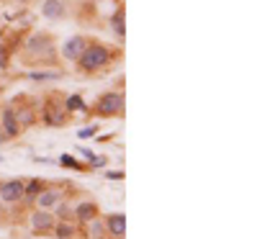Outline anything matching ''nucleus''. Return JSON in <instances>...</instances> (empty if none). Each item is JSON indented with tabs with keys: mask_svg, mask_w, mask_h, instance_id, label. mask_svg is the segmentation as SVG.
<instances>
[{
	"mask_svg": "<svg viewBox=\"0 0 257 239\" xmlns=\"http://www.w3.org/2000/svg\"><path fill=\"white\" fill-rule=\"evenodd\" d=\"M105 62H108V49L100 47V44H93V47H85V52L80 54V67L93 72L98 67H103Z\"/></svg>",
	"mask_w": 257,
	"mask_h": 239,
	"instance_id": "f257e3e1",
	"label": "nucleus"
},
{
	"mask_svg": "<svg viewBox=\"0 0 257 239\" xmlns=\"http://www.w3.org/2000/svg\"><path fill=\"white\" fill-rule=\"evenodd\" d=\"M95 111L100 116H116V113H121V111H124V95H121V93H105V95H100Z\"/></svg>",
	"mask_w": 257,
	"mask_h": 239,
	"instance_id": "f03ea898",
	"label": "nucleus"
},
{
	"mask_svg": "<svg viewBox=\"0 0 257 239\" xmlns=\"http://www.w3.org/2000/svg\"><path fill=\"white\" fill-rule=\"evenodd\" d=\"M23 198V183L21 180H8L0 185V201H5V203H16Z\"/></svg>",
	"mask_w": 257,
	"mask_h": 239,
	"instance_id": "7ed1b4c3",
	"label": "nucleus"
},
{
	"mask_svg": "<svg viewBox=\"0 0 257 239\" xmlns=\"http://www.w3.org/2000/svg\"><path fill=\"white\" fill-rule=\"evenodd\" d=\"M87 39H83V36H72L70 41H65V47H62V54L67 57V59H80V54L85 52V44Z\"/></svg>",
	"mask_w": 257,
	"mask_h": 239,
	"instance_id": "20e7f679",
	"label": "nucleus"
},
{
	"mask_svg": "<svg viewBox=\"0 0 257 239\" xmlns=\"http://www.w3.org/2000/svg\"><path fill=\"white\" fill-rule=\"evenodd\" d=\"M31 227H34L36 232H47V229L54 227V216L47 211V208H39V211L31 216Z\"/></svg>",
	"mask_w": 257,
	"mask_h": 239,
	"instance_id": "39448f33",
	"label": "nucleus"
},
{
	"mask_svg": "<svg viewBox=\"0 0 257 239\" xmlns=\"http://www.w3.org/2000/svg\"><path fill=\"white\" fill-rule=\"evenodd\" d=\"M59 201H62V193H59V190H41L39 198H36V206L39 208H52Z\"/></svg>",
	"mask_w": 257,
	"mask_h": 239,
	"instance_id": "423d86ee",
	"label": "nucleus"
},
{
	"mask_svg": "<svg viewBox=\"0 0 257 239\" xmlns=\"http://www.w3.org/2000/svg\"><path fill=\"white\" fill-rule=\"evenodd\" d=\"M3 129H5L8 137H16V134L21 131V124L16 121V111H13V108L3 111Z\"/></svg>",
	"mask_w": 257,
	"mask_h": 239,
	"instance_id": "0eeeda50",
	"label": "nucleus"
},
{
	"mask_svg": "<svg viewBox=\"0 0 257 239\" xmlns=\"http://www.w3.org/2000/svg\"><path fill=\"white\" fill-rule=\"evenodd\" d=\"M41 13H44V16H47V18H62L65 16V5H62V0H47V3H44L41 5Z\"/></svg>",
	"mask_w": 257,
	"mask_h": 239,
	"instance_id": "6e6552de",
	"label": "nucleus"
},
{
	"mask_svg": "<svg viewBox=\"0 0 257 239\" xmlns=\"http://www.w3.org/2000/svg\"><path fill=\"white\" fill-rule=\"evenodd\" d=\"M105 227H108V232H111L113 237H121V234L126 232V219H124V214H111L108 221H105Z\"/></svg>",
	"mask_w": 257,
	"mask_h": 239,
	"instance_id": "1a4fd4ad",
	"label": "nucleus"
},
{
	"mask_svg": "<svg viewBox=\"0 0 257 239\" xmlns=\"http://www.w3.org/2000/svg\"><path fill=\"white\" fill-rule=\"evenodd\" d=\"M44 121H47V126H62V111H59L54 103H49V106L44 108Z\"/></svg>",
	"mask_w": 257,
	"mask_h": 239,
	"instance_id": "9d476101",
	"label": "nucleus"
},
{
	"mask_svg": "<svg viewBox=\"0 0 257 239\" xmlns=\"http://www.w3.org/2000/svg\"><path fill=\"white\" fill-rule=\"evenodd\" d=\"M75 214H78V219H83V221H90V219L98 214V208H95V203H80Z\"/></svg>",
	"mask_w": 257,
	"mask_h": 239,
	"instance_id": "9b49d317",
	"label": "nucleus"
},
{
	"mask_svg": "<svg viewBox=\"0 0 257 239\" xmlns=\"http://www.w3.org/2000/svg\"><path fill=\"white\" fill-rule=\"evenodd\" d=\"M111 26H113L116 36H118V39H124V34H126V26H124V13H118V16H113Z\"/></svg>",
	"mask_w": 257,
	"mask_h": 239,
	"instance_id": "f8f14e48",
	"label": "nucleus"
},
{
	"mask_svg": "<svg viewBox=\"0 0 257 239\" xmlns=\"http://www.w3.org/2000/svg\"><path fill=\"white\" fill-rule=\"evenodd\" d=\"M36 193H41V180H31L28 185H23V196H26L28 201H31Z\"/></svg>",
	"mask_w": 257,
	"mask_h": 239,
	"instance_id": "ddd939ff",
	"label": "nucleus"
},
{
	"mask_svg": "<svg viewBox=\"0 0 257 239\" xmlns=\"http://www.w3.org/2000/svg\"><path fill=\"white\" fill-rule=\"evenodd\" d=\"M65 106H67V111H80V108H85V103H83L80 95H70Z\"/></svg>",
	"mask_w": 257,
	"mask_h": 239,
	"instance_id": "4468645a",
	"label": "nucleus"
},
{
	"mask_svg": "<svg viewBox=\"0 0 257 239\" xmlns=\"http://www.w3.org/2000/svg\"><path fill=\"white\" fill-rule=\"evenodd\" d=\"M31 80H59V72H31Z\"/></svg>",
	"mask_w": 257,
	"mask_h": 239,
	"instance_id": "2eb2a0df",
	"label": "nucleus"
},
{
	"mask_svg": "<svg viewBox=\"0 0 257 239\" xmlns=\"http://www.w3.org/2000/svg\"><path fill=\"white\" fill-rule=\"evenodd\" d=\"M59 165L72 167V170H83V165H78V159H75V157H70V155H62V157H59Z\"/></svg>",
	"mask_w": 257,
	"mask_h": 239,
	"instance_id": "dca6fc26",
	"label": "nucleus"
},
{
	"mask_svg": "<svg viewBox=\"0 0 257 239\" xmlns=\"http://www.w3.org/2000/svg\"><path fill=\"white\" fill-rule=\"evenodd\" d=\"M72 234V227H70V224H59V227H57V237L59 239H67Z\"/></svg>",
	"mask_w": 257,
	"mask_h": 239,
	"instance_id": "f3484780",
	"label": "nucleus"
},
{
	"mask_svg": "<svg viewBox=\"0 0 257 239\" xmlns=\"http://www.w3.org/2000/svg\"><path fill=\"white\" fill-rule=\"evenodd\" d=\"M93 134H95V126H87V129H80V131H78V137H80V139H87V137H93Z\"/></svg>",
	"mask_w": 257,
	"mask_h": 239,
	"instance_id": "a211bd4d",
	"label": "nucleus"
},
{
	"mask_svg": "<svg viewBox=\"0 0 257 239\" xmlns=\"http://www.w3.org/2000/svg\"><path fill=\"white\" fill-rule=\"evenodd\" d=\"M80 155H83L85 159H90V162H95V155L90 152V149H83V147H80Z\"/></svg>",
	"mask_w": 257,
	"mask_h": 239,
	"instance_id": "6ab92c4d",
	"label": "nucleus"
},
{
	"mask_svg": "<svg viewBox=\"0 0 257 239\" xmlns=\"http://www.w3.org/2000/svg\"><path fill=\"white\" fill-rule=\"evenodd\" d=\"M93 237H95V239L103 237V227H100V224H93Z\"/></svg>",
	"mask_w": 257,
	"mask_h": 239,
	"instance_id": "aec40b11",
	"label": "nucleus"
},
{
	"mask_svg": "<svg viewBox=\"0 0 257 239\" xmlns=\"http://www.w3.org/2000/svg\"><path fill=\"white\" fill-rule=\"evenodd\" d=\"M5 62H8V57H5V49L0 47V67H5Z\"/></svg>",
	"mask_w": 257,
	"mask_h": 239,
	"instance_id": "412c9836",
	"label": "nucleus"
},
{
	"mask_svg": "<svg viewBox=\"0 0 257 239\" xmlns=\"http://www.w3.org/2000/svg\"><path fill=\"white\" fill-rule=\"evenodd\" d=\"M108 177H111V180H121V177H124V172H108Z\"/></svg>",
	"mask_w": 257,
	"mask_h": 239,
	"instance_id": "4be33fe9",
	"label": "nucleus"
},
{
	"mask_svg": "<svg viewBox=\"0 0 257 239\" xmlns=\"http://www.w3.org/2000/svg\"><path fill=\"white\" fill-rule=\"evenodd\" d=\"M59 216H65V219H67V216H70V208H65V206H59Z\"/></svg>",
	"mask_w": 257,
	"mask_h": 239,
	"instance_id": "5701e85b",
	"label": "nucleus"
},
{
	"mask_svg": "<svg viewBox=\"0 0 257 239\" xmlns=\"http://www.w3.org/2000/svg\"><path fill=\"white\" fill-rule=\"evenodd\" d=\"M0 211H3V206H0Z\"/></svg>",
	"mask_w": 257,
	"mask_h": 239,
	"instance_id": "b1692460",
	"label": "nucleus"
},
{
	"mask_svg": "<svg viewBox=\"0 0 257 239\" xmlns=\"http://www.w3.org/2000/svg\"><path fill=\"white\" fill-rule=\"evenodd\" d=\"M0 185H3V183H0Z\"/></svg>",
	"mask_w": 257,
	"mask_h": 239,
	"instance_id": "393cba45",
	"label": "nucleus"
},
{
	"mask_svg": "<svg viewBox=\"0 0 257 239\" xmlns=\"http://www.w3.org/2000/svg\"><path fill=\"white\" fill-rule=\"evenodd\" d=\"M23 3H26V0H23Z\"/></svg>",
	"mask_w": 257,
	"mask_h": 239,
	"instance_id": "a878e982",
	"label": "nucleus"
}]
</instances>
